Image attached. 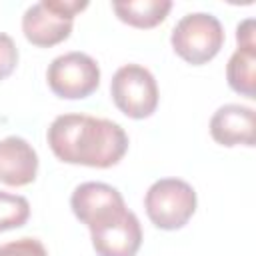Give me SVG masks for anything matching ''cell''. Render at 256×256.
<instances>
[{
	"label": "cell",
	"mask_w": 256,
	"mask_h": 256,
	"mask_svg": "<svg viewBox=\"0 0 256 256\" xmlns=\"http://www.w3.org/2000/svg\"><path fill=\"white\" fill-rule=\"evenodd\" d=\"M0 256H48L44 244L36 238H18L0 246Z\"/></svg>",
	"instance_id": "cell-14"
},
{
	"label": "cell",
	"mask_w": 256,
	"mask_h": 256,
	"mask_svg": "<svg viewBox=\"0 0 256 256\" xmlns=\"http://www.w3.org/2000/svg\"><path fill=\"white\" fill-rule=\"evenodd\" d=\"M38 154L32 144L20 136L0 140V182L6 186H28L36 180Z\"/></svg>",
	"instance_id": "cell-11"
},
{
	"label": "cell",
	"mask_w": 256,
	"mask_h": 256,
	"mask_svg": "<svg viewBox=\"0 0 256 256\" xmlns=\"http://www.w3.org/2000/svg\"><path fill=\"white\" fill-rule=\"evenodd\" d=\"M112 10L116 16L134 28L146 30L162 24L172 10L170 0H128V2H114Z\"/></svg>",
	"instance_id": "cell-12"
},
{
	"label": "cell",
	"mask_w": 256,
	"mask_h": 256,
	"mask_svg": "<svg viewBox=\"0 0 256 256\" xmlns=\"http://www.w3.org/2000/svg\"><path fill=\"white\" fill-rule=\"evenodd\" d=\"M90 238L96 256H136L142 246V226L138 216L126 210L108 224L90 230Z\"/></svg>",
	"instance_id": "cell-7"
},
{
	"label": "cell",
	"mask_w": 256,
	"mask_h": 256,
	"mask_svg": "<svg viewBox=\"0 0 256 256\" xmlns=\"http://www.w3.org/2000/svg\"><path fill=\"white\" fill-rule=\"evenodd\" d=\"M196 190L180 178H160L144 196L146 216L160 230H178L186 226L196 212Z\"/></svg>",
	"instance_id": "cell-3"
},
{
	"label": "cell",
	"mask_w": 256,
	"mask_h": 256,
	"mask_svg": "<svg viewBox=\"0 0 256 256\" xmlns=\"http://www.w3.org/2000/svg\"><path fill=\"white\" fill-rule=\"evenodd\" d=\"M210 136L220 146H248L256 142V114L250 106L224 104L210 118Z\"/></svg>",
	"instance_id": "cell-10"
},
{
	"label": "cell",
	"mask_w": 256,
	"mask_h": 256,
	"mask_svg": "<svg viewBox=\"0 0 256 256\" xmlns=\"http://www.w3.org/2000/svg\"><path fill=\"white\" fill-rule=\"evenodd\" d=\"M46 82L58 98L82 100L100 86V66L84 52H66L50 62Z\"/></svg>",
	"instance_id": "cell-5"
},
{
	"label": "cell",
	"mask_w": 256,
	"mask_h": 256,
	"mask_svg": "<svg viewBox=\"0 0 256 256\" xmlns=\"http://www.w3.org/2000/svg\"><path fill=\"white\" fill-rule=\"evenodd\" d=\"M74 18L52 8L50 0H42L26 8L22 16V32L26 40L38 48H50L64 42L72 34Z\"/></svg>",
	"instance_id": "cell-8"
},
{
	"label": "cell",
	"mask_w": 256,
	"mask_h": 256,
	"mask_svg": "<svg viewBox=\"0 0 256 256\" xmlns=\"http://www.w3.org/2000/svg\"><path fill=\"white\" fill-rule=\"evenodd\" d=\"M172 50L188 64L202 66L218 56L224 46V28L214 14L190 12L182 16L170 34Z\"/></svg>",
	"instance_id": "cell-2"
},
{
	"label": "cell",
	"mask_w": 256,
	"mask_h": 256,
	"mask_svg": "<svg viewBox=\"0 0 256 256\" xmlns=\"http://www.w3.org/2000/svg\"><path fill=\"white\" fill-rule=\"evenodd\" d=\"M18 64V48L14 40L0 32V80H6Z\"/></svg>",
	"instance_id": "cell-15"
},
{
	"label": "cell",
	"mask_w": 256,
	"mask_h": 256,
	"mask_svg": "<svg viewBox=\"0 0 256 256\" xmlns=\"http://www.w3.org/2000/svg\"><path fill=\"white\" fill-rule=\"evenodd\" d=\"M110 96L116 108L134 120L148 118L158 108V84L154 74L140 64L120 66L110 82Z\"/></svg>",
	"instance_id": "cell-4"
},
{
	"label": "cell",
	"mask_w": 256,
	"mask_h": 256,
	"mask_svg": "<svg viewBox=\"0 0 256 256\" xmlns=\"http://www.w3.org/2000/svg\"><path fill=\"white\" fill-rule=\"evenodd\" d=\"M50 150L60 162L110 168L128 150V134L118 122L88 114H62L46 130Z\"/></svg>",
	"instance_id": "cell-1"
},
{
	"label": "cell",
	"mask_w": 256,
	"mask_h": 256,
	"mask_svg": "<svg viewBox=\"0 0 256 256\" xmlns=\"http://www.w3.org/2000/svg\"><path fill=\"white\" fill-rule=\"evenodd\" d=\"M238 48L228 60L226 80L228 86L250 100L256 98V42H254V20L246 18L236 28Z\"/></svg>",
	"instance_id": "cell-9"
},
{
	"label": "cell",
	"mask_w": 256,
	"mask_h": 256,
	"mask_svg": "<svg viewBox=\"0 0 256 256\" xmlns=\"http://www.w3.org/2000/svg\"><path fill=\"white\" fill-rule=\"evenodd\" d=\"M70 206L74 216L86 224L88 230L104 226L128 210L122 194L106 182H84L76 186L70 196Z\"/></svg>",
	"instance_id": "cell-6"
},
{
	"label": "cell",
	"mask_w": 256,
	"mask_h": 256,
	"mask_svg": "<svg viewBox=\"0 0 256 256\" xmlns=\"http://www.w3.org/2000/svg\"><path fill=\"white\" fill-rule=\"evenodd\" d=\"M30 218V202L20 194L0 190V232L20 228Z\"/></svg>",
	"instance_id": "cell-13"
}]
</instances>
